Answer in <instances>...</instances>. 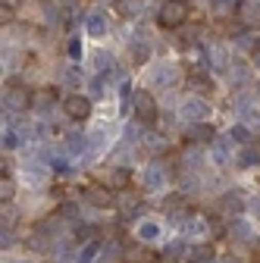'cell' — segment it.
<instances>
[{
  "instance_id": "obj_1",
  "label": "cell",
  "mask_w": 260,
  "mask_h": 263,
  "mask_svg": "<svg viewBox=\"0 0 260 263\" xmlns=\"http://www.w3.org/2000/svg\"><path fill=\"white\" fill-rule=\"evenodd\" d=\"M185 19H188V4L185 0H166V4L160 7V13H157V22L163 28H179V25H185Z\"/></svg>"
},
{
  "instance_id": "obj_2",
  "label": "cell",
  "mask_w": 260,
  "mask_h": 263,
  "mask_svg": "<svg viewBox=\"0 0 260 263\" xmlns=\"http://www.w3.org/2000/svg\"><path fill=\"white\" fill-rule=\"evenodd\" d=\"M132 110H135V119L141 125H154L157 122V97L151 91H138L132 101Z\"/></svg>"
},
{
  "instance_id": "obj_3",
  "label": "cell",
  "mask_w": 260,
  "mask_h": 263,
  "mask_svg": "<svg viewBox=\"0 0 260 263\" xmlns=\"http://www.w3.org/2000/svg\"><path fill=\"white\" fill-rule=\"evenodd\" d=\"M63 113L72 122H85L91 116V101L85 94H69V97H63Z\"/></svg>"
},
{
  "instance_id": "obj_4",
  "label": "cell",
  "mask_w": 260,
  "mask_h": 263,
  "mask_svg": "<svg viewBox=\"0 0 260 263\" xmlns=\"http://www.w3.org/2000/svg\"><path fill=\"white\" fill-rule=\"evenodd\" d=\"M4 107L22 113V110H28V107H35V94L25 91V88H19V85H10L7 94H4Z\"/></svg>"
},
{
  "instance_id": "obj_5",
  "label": "cell",
  "mask_w": 260,
  "mask_h": 263,
  "mask_svg": "<svg viewBox=\"0 0 260 263\" xmlns=\"http://www.w3.org/2000/svg\"><path fill=\"white\" fill-rule=\"evenodd\" d=\"M101 185H107L110 191H125L128 185H132V173H128L125 166H113V170H107V176L101 179Z\"/></svg>"
},
{
  "instance_id": "obj_6",
  "label": "cell",
  "mask_w": 260,
  "mask_h": 263,
  "mask_svg": "<svg viewBox=\"0 0 260 263\" xmlns=\"http://www.w3.org/2000/svg\"><path fill=\"white\" fill-rule=\"evenodd\" d=\"M85 201L91 207H110V204H116V197L107 185H91V188H85Z\"/></svg>"
},
{
  "instance_id": "obj_7",
  "label": "cell",
  "mask_w": 260,
  "mask_h": 263,
  "mask_svg": "<svg viewBox=\"0 0 260 263\" xmlns=\"http://www.w3.org/2000/svg\"><path fill=\"white\" fill-rule=\"evenodd\" d=\"M210 138H213V128H210L207 122H194V125L185 132V141H188V144H201V141L207 144Z\"/></svg>"
},
{
  "instance_id": "obj_8",
  "label": "cell",
  "mask_w": 260,
  "mask_h": 263,
  "mask_svg": "<svg viewBox=\"0 0 260 263\" xmlns=\"http://www.w3.org/2000/svg\"><path fill=\"white\" fill-rule=\"evenodd\" d=\"M210 257H213V248L210 245H188V254H185L188 263H204Z\"/></svg>"
},
{
  "instance_id": "obj_9",
  "label": "cell",
  "mask_w": 260,
  "mask_h": 263,
  "mask_svg": "<svg viewBox=\"0 0 260 263\" xmlns=\"http://www.w3.org/2000/svg\"><path fill=\"white\" fill-rule=\"evenodd\" d=\"M238 19H242L245 25H260V7L242 4V7H238Z\"/></svg>"
},
{
  "instance_id": "obj_10",
  "label": "cell",
  "mask_w": 260,
  "mask_h": 263,
  "mask_svg": "<svg viewBox=\"0 0 260 263\" xmlns=\"http://www.w3.org/2000/svg\"><path fill=\"white\" fill-rule=\"evenodd\" d=\"M72 235H76V241H82V245H91V241H94V235H97V229H94L91 222H79V226L72 229Z\"/></svg>"
},
{
  "instance_id": "obj_11",
  "label": "cell",
  "mask_w": 260,
  "mask_h": 263,
  "mask_svg": "<svg viewBox=\"0 0 260 263\" xmlns=\"http://www.w3.org/2000/svg\"><path fill=\"white\" fill-rule=\"evenodd\" d=\"M188 85H191L194 91H201V94H210V91H213L210 76H201V72H191V76H188Z\"/></svg>"
},
{
  "instance_id": "obj_12",
  "label": "cell",
  "mask_w": 260,
  "mask_h": 263,
  "mask_svg": "<svg viewBox=\"0 0 260 263\" xmlns=\"http://www.w3.org/2000/svg\"><path fill=\"white\" fill-rule=\"evenodd\" d=\"M157 235H160V226H154V222H141L138 226V238L141 241H154Z\"/></svg>"
},
{
  "instance_id": "obj_13",
  "label": "cell",
  "mask_w": 260,
  "mask_h": 263,
  "mask_svg": "<svg viewBox=\"0 0 260 263\" xmlns=\"http://www.w3.org/2000/svg\"><path fill=\"white\" fill-rule=\"evenodd\" d=\"M242 207H245V204H242L238 194H226V197H222V210H226V213H238Z\"/></svg>"
},
{
  "instance_id": "obj_14",
  "label": "cell",
  "mask_w": 260,
  "mask_h": 263,
  "mask_svg": "<svg viewBox=\"0 0 260 263\" xmlns=\"http://www.w3.org/2000/svg\"><path fill=\"white\" fill-rule=\"evenodd\" d=\"M238 163H242V166H251V163H260V151H257V147H245Z\"/></svg>"
},
{
  "instance_id": "obj_15",
  "label": "cell",
  "mask_w": 260,
  "mask_h": 263,
  "mask_svg": "<svg viewBox=\"0 0 260 263\" xmlns=\"http://www.w3.org/2000/svg\"><path fill=\"white\" fill-rule=\"evenodd\" d=\"M232 235H235V238H248V235H251V226L242 222V219H235V222H232Z\"/></svg>"
},
{
  "instance_id": "obj_16",
  "label": "cell",
  "mask_w": 260,
  "mask_h": 263,
  "mask_svg": "<svg viewBox=\"0 0 260 263\" xmlns=\"http://www.w3.org/2000/svg\"><path fill=\"white\" fill-rule=\"evenodd\" d=\"M50 97H53V91H50V88H44V91H38V94H35V107H41V110H44V107L50 104Z\"/></svg>"
},
{
  "instance_id": "obj_17",
  "label": "cell",
  "mask_w": 260,
  "mask_h": 263,
  "mask_svg": "<svg viewBox=\"0 0 260 263\" xmlns=\"http://www.w3.org/2000/svg\"><path fill=\"white\" fill-rule=\"evenodd\" d=\"M4 147H7V151L16 147V135H13V132H7V135H4Z\"/></svg>"
},
{
  "instance_id": "obj_18",
  "label": "cell",
  "mask_w": 260,
  "mask_h": 263,
  "mask_svg": "<svg viewBox=\"0 0 260 263\" xmlns=\"http://www.w3.org/2000/svg\"><path fill=\"white\" fill-rule=\"evenodd\" d=\"M4 201H13V185L4 182Z\"/></svg>"
},
{
  "instance_id": "obj_19",
  "label": "cell",
  "mask_w": 260,
  "mask_h": 263,
  "mask_svg": "<svg viewBox=\"0 0 260 263\" xmlns=\"http://www.w3.org/2000/svg\"><path fill=\"white\" fill-rule=\"evenodd\" d=\"M251 213H254V216L260 219V197H257V201H251Z\"/></svg>"
},
{
  "instance_id": "obj_20",
  "label": "cell",
  "mask_w": 260,
  "mask_h": 263,
  "mask_svg": "<svg viewBox=\"0 0 260 263\" xmlns=\"http://www.w3.org/2000/svg\"><path fill=\"white\" fill-rule=\"evenodd\" d=\"M7 4H10V7H16V0H4V7H7Z\"/></svg>"
},
{
  "instance_id": "obj_21",
  "label": "cell",
  "mask_w": 260,
  "mask_h": 263,
  "mask_svg": "<svg viewBox=\"0 0 260 263\" xmlns=\"http://www.w3.org/2000/svg\"><path fill=\"white\" fill-rule=\"evenodd\" d=\"M101 263H110V260H107V257H104V260H101Z\"/></svg>"
}]
</instances>
